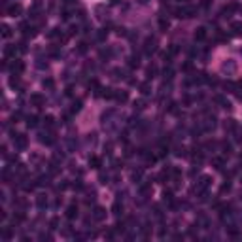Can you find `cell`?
Wrapping results in <instances>:
<instances>
[{
  "label": "cell",
  "instance_id": "6da1fadb",
  "mask_svg": "<svg viewBox=\"0 0 242 242\" xmlns=\"http://www.w3.org/2000/svg\"><path fill=\"white\" fill-rule=\"evenodd\" d=\"M13 142H15V148H17V150H25V148L29 146V140H27L25 134H17Z\"/></svg>",
  "mask_w": 242,
  "mask_h": 242
},
{
  "label": "cell",
  "instance_id": "7a4b0ae2",
  "mask_svg": "<svg viewBox=\"0 0 242 242\" xmlns=\"http://www.w3.org/2000/svg\"><path fill=\"white\" fill-rule=\"evenodd\" d=\"M155 49H157V40L155 38H148L146 46H144V51H146V53H153Z\"/></svg>",
  "mask_w": 242,
  "mask_h": 242
},
{
  "label": "cell",
  "instance_id": "3957f363",
  "mask_svg": "<svg viewBox=\"0 0 242 242\" xmlns=\"http://www.w3.org/2000/svg\"><path fill=\"white\" fill-rule=\"evenodd\" d=\"M44 102H46L44 95H40V93H34V95H30V104H34V106H42Z\"/></svg>",
  "mask_w": 242,
  "mask_h": 242
},
{
  "label": "cell",
  "instance_id": "277c9868",
  "mask_svg": "<svg viewBox=\"0 0 242 242\" xmlns=\"http://www.w3.org/2000/svg\"><path fill=\"white\" fill-rule=\"evenodd\" d=\"M23 11V8H21V4H13V6H10L8 8V15H11V17H17L19 13Z\"/></svg>",
  "mask_w": 242,
  "mask_h": 242
},
{
  "label": "cell",
  "instance_id": "5b68a950",
  "mask_svg": "<svg viewBox=\"0 0 242 242\" xmlns=\"http://www.w3.org/2000/svg\"><path fill=\"white\" fill-rule=\"evenodd\" d=\"M93 217H95L96 221H102L104 217H106V210H104V208H100V206H96L95 212H93Z\"/></svg>",
  "mask_w": 242,
  "mask_h": 242
},
{
  "label": "cell",
  "instance_id": "8992f818",
  "mask_svg": "<svg viewBox=\"0 0 242 242\" xmlns=\"http://www.w3.org/2000/svg\"><path fill=\"white\" fill-rule=\"evenodd\" d=\"M208 185H210V178H208V176H203L200 182H199V185H197V191H203V189H206Z\"/></svg>",
  "mask_w": 242,
  "mask_h": 242
},
{
  "label": "cell",
  "instance_id": "52a82bcc",
  "mask_svg": "<svg viewBox=\"0 0 242 242\" xmlns=\"http://www.w3.org/2000/svg\"><path fill=\"white\" fill-rule=\"evenodd\" d=\"M76 216H78V208H76V204H70V206L66 208V217L68 219H74Z\"/></svg>",
  "mask_w": 242,
  "mask_h": 242
},
{
  "label": "cell",
  "instance_id": "ba28073f",
  "mask_svg": "<svg viewBox=\"0 0 242 242\" xmlns=\"http://www.w3.org/2000/svg\"><path fill=\"white\" fill-rule=\"evenodd\" d=\"M206 34H208L206 29H204V27H199V29L195 30V40H204V38H206Z\"/></svg>",
  "mask_w": 242,
  "mask_h": 242
},
{
  "label": "cell",
  "instance_id": "9c48e42d",
  "mask_svg": "<svg viewBox=\"0 0 242 242\" xmlns=\"http://www.w3.org/2000/svg\"><path fill=\"white\" fill-rule=\"evenodd\" d=\"M231 30L235 32V34H242V23L240 21H233L231 23Z\"/></svg>",
  "mask_w": 242,
  "mask_h": 242
},
{
  "label": "cell",
  "instance_id": "30bf717a",
  "mask_svg": "<svg viewBox=\"0 0 242 242\" xmlns=\"http://www.w3.org/2000/svg\"><path fill=\"white\" fill-rule=\"evenodd\" d=\"M236 10H240V6H238V4H236V2H231V4H229V6H225V13H233V11H236Z\"/></svg>",
  "mask_w": 242,
  "mask_h": 242
},
{
  "label": "cell",
  "instance_id": "8fae6325",
  "mask_svg": "<svg viewBox=\"0 0 242 242\" xmlns=\"http://www.w3.org/2000/svg\"><path fill=\"white\" fill-rule=\"evenodd\" d=\"M4 55H6V57H13L15 55V46H6L4 47Z\"/></svg>",
  "mask_w": 242,
  "mask_h": 242
},
{
  "label": "cell",
  "instance_id": "7c38bea8",
  "mask_svg": "<svg viewBox=\"0 0 242 242\" xmlns=\"http://www.w3.org/2000/svg\"><path fill=\"white\" fill-rule=\"evenodd\" d=\"M100 163H102V161H100L98 157H91V159H89V165L93 168H100Z\"/></svg>",
  "mask_w": 242,
  "mask_h": 242
},
{
  "label": "cell",
  "instance_id": "4fadbf2b",
  "mask_svg": "<svg viewBox=\"0 0 242 242\" xmlns=\"http://www.w3.org/2000/svg\"><path fill=\"white\" fill-rule=\"evenodd\" d=\"M23 70H25V64H23L21 61H17V63L13 64V72H17V74H19V72H23Z\"/></svg>",
  "mask_w": 242,
  "mask_h": 242
},
{
  "label": "cell",
  "instance_id": "5bb4252c",
  "mask_svg": "<svg viewBox=\"0 0 242 242\" xmlns=\"http://www.w3.org/2000/svg\"><path fill=\"white\" fill-rule=\"evenodd\" d=\"M27 125H29V127H36V125H38V117H36V115H30V117L27 119Z\"/></svg>",
  "mask_w": 242,
  "mask_h": 242
},
{
  "label": "cell",
  "instance_id": "9a60e30c",
  "mask_svg": "<svg viewBox=\"0 0 242 242\" xmlns=\"http://www.w3.org/2000/svg\"><path fill=\"white\" fill-rule=\"evenodd\" d=\"M2 36H4V38H10V36H11V29L8 25H2Z\"/></svg>",
  "mask_w": 242,
  "mask_h": 242
},
{
  "label": "cell",
  "instance_id": "2e32d148",
  "mask_svg": "<svg viewBox=\"0 0 242 242\" xmlns=\"http://www.w3.org/2000/svg\"><path fill=\"white\" fill-rule=\"evenodd\" d=\"M216 102H219L223 108H229V106H231V104H229V100H225L223 96H216Z\"/></svg>",
  "mask_w": 242,
  "mask_h": 242
},
{
  "label": "cell",
  "instance_id": "e0dca14e",
  "mask_svg": "<svg viewBox=\"0 0 242 242\" xmlns=\"http://www.w3.org/2000/svg\"><path fill=\"white\" fill-rule=\"evenodd\" d=\"M46 203H47V200H46V197H44V195H40L38 199H36V204H38L40 208H44V206H46Z\"/></svg>",
  "mask_w": 242,
  "mask_h": 242
},
{
  "label": "cell",
  "instance_id": "ac0fdd59",
  "mask_svg": "<svg viewBox=\"0 0 242 242\" xmlns=\"http://www.w3.org/2000/svg\"><path fill=\"white\" fill-rule=\"evenodd\" d=\"M140 89H142V93H144V95H150V93H151V87H150V83H142V85H140Z\"/></svg>",
  "mask_w": 242,
  "mask_h": 242
},
{
  "label": "cell",
  "instance_id": "d6986e66",
  "mask_svg": "<svg viewBox=\"0 0 242 242\" xmlns=\"http://www.w3.org/2000/svg\"><path fill=\"white\" fill-rule=\"evenodd\" d=\"M44 87H47V89H53V87H55V82H53V79H49V78L44 79Z\"/></svg>",
  "mask_w": 242,
  "mask_h": 242
},
{
  "label": "cell",
  "instance_id": "ffe728a7",
  "mask_svg": "<svg viewBox=\"0 0 242 242\" xmlns=\"http://www.w3.org/2000/svg\"><path fill=\"white\" fill-rule=\"evenodd\" d=\"M115 98H117L119 102H125L129 96H127V93H115Z\"/></svg>",
  "mask_w": 242,
  "mask_h": 242
},
{
  "label": "cell",
  "instance_id": "44dd1931",
  "mask_svg": "<svg viewBox=\"0 0 242 242\" xmlns=\"http://www.w3.org/2000/svg\"><path fill=\"white\" fill-rule=\"evenodd\" d=\"M159 29L161 30H167L168 29V21H167V19H159Z\"/></svg>",
  "mask_w": 242,
  "mask_h": 242
},
{
  "label": "cell",
  "instance_id": "7402d4cb",
  "mask_svg": "<svg viewBox=\"0 0 242 242\" xmlns=\"http://www.w3.org/2000/svg\"><path fill=\"white\" fill-rule=\"evenodd\" d=\"M102 96H106V98H112V96H115V93L112 91V89H102Z\"/></svg>",
  "mask_w": 242,
  "mask_h": 242
},
{
  "label": "cell",
  "instance_id": "603a6c76",
  "mask_svg": "<svg viewBox=\"0 0 242 242\" xmlns=\"http://www.w3.org/2000/svg\"><path fill=\"white\" fill-rule=\"evenodd\" d=\"M138 64H140V63H138V57H132L131 61H129V66H131V68H134V66H138Z\"/></svg>",
  "mask_w": 242,
  "mask_h": 242
},
{
  "label": "cell",
  "instance_id": "cb8c5ba5",
  "mask_svg": "<svg viewBox=\"0 0 242 242\" xmlns=\"http://www.w3.org/2000/svg\"><path fill=\"white\" fill-rule=\"evenodd\" d=\"M200 8H210V4H212V0H200Z\"/></svg>",
  "mask_w": 242,
  "mask_h": 242
},
{
  "label": "cell",
  "instance_id": "d4e9b609",
  "mask_svg": "<svg viewBox=\"0 0 242 242\" xmlns=\"http://www.w3.org/2000/svg\"><path fill=\"white\" fill-rule=\"evenodd\" d=\"M106 36H108V30H106V29H102V30L98 32V40H104Z\"/></svg>",
  "mask_w": 242,
  "mask_h": 242
},
{
  "label": "cell",
  "instance_id": "484cf974",
  "mask_svg": "<svg viewBox=\"0 0 242 242\" xmlns=\"http://www.w3.org/2000/svg\"><path fill=\"white\" fill-rule=\"evenodd\" d=\"M134 106L138 108V110H142V108H146V102H144V100H138V102H134Z\"/></svg>",
  "mask_w": 242,
  "mask_h": 242
},
{
  "label": "cell",
  "instance_id": "4316f807",
  "mask_svg": "<svg viewBox=\"0 0 242 242\" xmlns=\"http://www.w3.org/2000/svg\"><path fill=\"white\" fill-rule=\"evenodd\" d=\"M212 163L216 165V168H221V167H223V161H221V159H214Z\"/></svg>",
  "mask_w": 242,
  "mask_h": 242
},
{
  "label": "cell",
  "instance_id": "83f0119b",
  "mask_svg": "<svg viewBox=\"0 0 242 242\" xmlns=\"http://www.w3.org/2000/svg\"><path fill=\"white\" fill-rule=\"evenodd\" d=\"M79 108H82V102L78 100V102H74V106H72V112H78Z\"/></svg>",
  "mask_w": 242,
  "mask_h": 242
},
{
  "label": "cell",
  "instance_id": "f1b7e54d",
  "mask_svg": "<svg viewBox=\"0 0 242 242\" xmlns=\"http://www.w3.org/2000/svg\"><path fill=\"white\" fill-rule=\"evenodd\" d=\"M44 121H46V125H47V127H51V125H53V117H51V115H47V117L44 119Z\"/></svg>",
  "mask_w": 242,
  "mask_h": 242
},
{
  "label": "cell",
  "instance_id": "f546056e",
  "mask_svg": "<svg viewBox=\"0 0 242 242\" xmlns=\"http://www.w3.org/2000/svg\"><path fill=\"white\" fill-rule=\"evenodd\" d=\"M112 210H114V214H119V210H121V204H119V203H115Z\"/></svg>",
  "mask_w": 242,
  "mask_h": 242
},
{
  "label": "cell",
  "instance_id": "4dcf8cb0",
  "mask_svg": "<svg viewBox=\"0 0 242 242\" xmlns=\"http://www.w3.org/2000/svg\"><path fill=\"white\" fill-rule=\"evenodd\" d=\"M235 83H233V82H225V89H235Z\"/></svg>",
  "mask_w": 242,
  "mask_h": 242
},
{
  "label": "cell",
  "instance_id": "1f68e13d",
  "mask_svg": "<svg viewBox=\"0 0 242 242\" xmlns=\"http://www.w3.org/2000/svg\"><path fill=\"white\" fill-rule=\"evenodd\" d=\"M19 51H21V53H25V51H27V44H25V42L19 44Z\"/></svg>",
  "mask_w": 242,
  "mask_h": 242
},
{
  "label": "cell",
  "instance_id": "d6a6232c",
  "mask_svg": "<svg viewBox=\"0 0 242 242\" xmlns=\"http://www.w3.org/2000/svg\"><path fill=\"white\" fill-rule=\"evenodd\" d=\"M57 225H59V219L53 217V219H51V229H57Z\"/></svg>",
  "mask_w": 242,
  "mask_h": 242
},
{
  "label": "cell",
  "instance_id": "836d02e7",
  "mask_svg": "<svg viewBox=\"0 0 242 242\" xmlns=\"http://www.w3.org/2000/svg\"><path fill=\"white\" fill-rule=\"evenodd\" d=\"M165 78H168V79L172 78V70H170V68H168V70H165Z\"/></svg>",
  "mask_w": 242,
  "mask_h": 242
},
{
  "label": "cell",
  "instance_id": "e575fe53",
  "mask_svg": "<svg viewBox=\"0 0 242 242\" xmlns=\"http://www.w3.org/2000/svg\"><path fill=\"white\" fill-rule=\"evenodd\" d=\"M87 49V44L85 42H82V44H79V51H82V53H83V51H85Z\"/></svg>",
  "mask_w": 242,
  "mask_h": 242
},
{
  "label": "cell",
  "instance_id": "d590c367",
  "mask_svg": "<svg viewBox=\"0 0 242 242\" xmlns=\"http://www.w3.org/2000/svg\"><path fill=\"white\" fill-rule=\"evenodd\" d=\"M10 85H11V87L17 85V78H11V79H10Z\"/></svg>",
  "mask_w": 242,
  "mask_h": 242
},
{
  "label": "cell",
  "instance_id": "8d00e7d4",
  "mask_svg": "<svg viewBox=\"0 0 242 242\" xmlns=\"http://www.w3.org/2000/svg\"><path fill=\"white\" fill-rule=\"evenodd\" d=\"M119 2V0H112V4H117Z\"/></svg>",
  "mask_w": 242,
  "mask_h": 242
},
{
  "label": "cell",
  "instance_id": "74e56055",
  "mask_svg": "<svg viewBox=\"0 0 242 242\" xmlns=\"http://www.w3.org/2000/svg\"><path fill=\"white\" fill-rule=\"evenodd\" d=\"M138 2H142V4H144V2H148V0H138Z\"/></svg>",
  "mask_w": 242,
  "mask_h": 242
}]
</instances>
